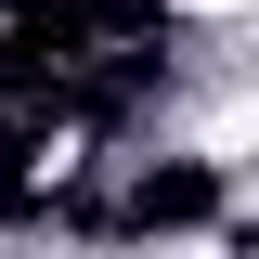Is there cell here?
Wrapping results in <instances>:
<instances>
[{
    "label": "cell",
    "instance_id": "cell-1",
    "mask_svg": "<svg viewBox=\"0 0 259 259\" xmlns=\"http://www.w3.org/2000/svg\"><path fill=\"white\" fill-rule=\"evenodd\" d=\"M182 13H194V26H233V13H246V0H182Z\"/></svg>",
    "mask_w": 259,
    "mask_h": 259
}]
</instances>
